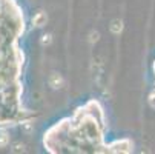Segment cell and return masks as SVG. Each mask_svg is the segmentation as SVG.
<instances>
[{
    "instance_id": "1",
    "label": "cell",
    "mask_w": 155,
    "mask_h": 154,
    "mask_svg": "<svg viewBox=\"0 0 155 154\" xmlns=\"http://www.w3.org/2000/svg\"><path fill=\"white\" fill-rule=\"evenodd\" d=\"M132 149H134V142L129 139L115 140L107 146V151H112V152H130Z\"/></svg>"
},
{
    "instance_id": "2",
    "label": "cell",
    "mask_w": 155,
    "mask_h": 154,
    "mask_svg": "<svg viewBox=\"0 0 155 154\" xmlns=\"http://www.w3.org/2000/svg\"><path fill=\"white\" fill-rule=\"evenodd\" d=\"M32 26L34 28H43L46 25V22H48V15H46V12L45 11H37L35 14H34V17H32Z\"/></svg>"
},
{
    "instance_id": "3",
    "label": "cell",
    "mask_w": 155,
    "mask_h": 154,
    "mask_svg": "<svg viewBox=\"0 0 155 154\" xmlns=\"http://www.w3.org/2000/svg\"><path fill=\"white\" fill-rule=\"evenodd\" d=\"M48 85L52 88V90H60V88H63L64 85V80L61 77V74L58 73H51L49 79H48Z\"/></svg>"
},
{
    "instance_id": "4",
    "label": "cell",
    "mask_w": 155,
    "mask_h": 154,
    "mask_svg": "<svg viewBox=\"0 0 155 154\" xmlns=\"http://www.w3.org/2000/svg\"><path fill=\"white\" fill-rule=\"evenodd\" d=\"M121 31H123V20L121 19H114L112 22H110V33L118 36V34H121Z\"/></svg>"
},
{
    "instance_id": "5",
    "label": "cell",
    "mask_w": 155,
    "mask_h": 154,
    "mask_svg": "<svg viewBox=\"0 0 155 154\" xmlns=\"http://www.w3.org/2000/svg\"><path fill=\"white\" fill-rule=\"evenodd\" d=\"M40 43H41V46H49L51 43H52V34H49V33L43 34L40 37Z\"/></svg>"
},
{
    "instance_id": "6",
    "label": "cell",
    "mask_w": 155,
    "mask_h": 154,
    "mask_svg": "<svg viewBox=\"0 0 155 154\" xmlns=\"http://www.w3.org/2000/svg\"><path fill=\"white\" fill-rule=\"evenodd\" d=\"M11 151L12 152H23L25 151V145L21 142H15V143H12V149Z\"/></svg>"
},
{
    "instance_id": "7",
    "label": "cell",
    "mask_w": 155,
    "mask_h": 154,
    "mask_svg": "<svg viewBox=\"0 0 155 154\" xmlns=\"http://www.w3.org/2000/svg\"><path fill=\"white\" fill-rule=\"evenodd\" d=\"M32 128H34V125L29 122V120H25V122H21V129L25 131V133H31L32 131Z\"/></svg>"
},
{
    "instance_id": "8",
    "label": "cell",
    "mask_w": 155,
    "mask_h": 154,
    "mask_svg": "<svg viewBox=\"0 0 155 154\" xmlns=\"http://www.w3.org/2000/svg\"><path fill=\"white\" fill-rule=\"evenodd\" d=\"M8 142H9V136L5 131H0V146H5Z\"/></svg>"
},
{
    "instance_id": "9",
    "label": "cell",
    "mask_w": 155,
    "mask_h": 154,
    "mask_svg": "<svg viewBox=\"0 0 155 154\" xmlns=\"http://www.w3.org/2000/svg\"><path fill=\"white\" fill-rule=\"evenodd\" d=\"M100 39V33L98 31H91L89 33V43H95Z\"/></svg>"
},
{
    "instance_id": "10",
    "label": "cell",
    "mask_w": 155,
    "mask_h": 154,
    "mask_svg": "<svg viewBox=\"0 0 155 154\" xmlns=\"http://www.w3.org/2000/svg\"><path fill=\"white\" fill-rule=\"evenodd\" d=\"M147 102H149V105H150L152 108H155V90L150 91V94H149V97H147Z\"/></svg>"
}]
</instances>
